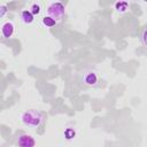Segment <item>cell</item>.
<instances>
[{
  "label": "cell",
  "instance_id": "cell-1",
  "mask_svg": "<svg viewBox=\"0 0 147 147\" xmlns=\"http://www.w3.org/2000/svg\"><path fill=\"white\" fill-rule=\"evenodd\" d=\"M21 119L25 126L31 127V129H37L41 125V123L44 121V115L38 110L31 109V110L23 113Z\"/></svg>",
  "mask_w": 147,
  "mask_h": 147
},
{
  "label": "cell",
  "instance_id": "cell-2",
  "mask_svg": "<svg viewBox=\"0 0 147 147\" xmlns=\"http://www.w3.org/2000/svg\"><path fill=\"white\" fill-rule=\"evenodd\" d=\"M47 13H48V16H51L52 18H54L57 22L63 17V15L65 13V8H64L63 3L56 1V2L49 3V6L47 8Z\"/></svg>",
  "mask_w": 147,
  "mask_h": 147
},
{
  "label": "cell",
  "instance_id": "cell-3",
  "mask_svg": "<svg viewBox=\"0 0 147 147\" xmlns=\"http://www.w3.org/2000/svg\"><path fill=\"white\" fill-rule=\"evenodd\" d=\"M16 145H17V147H34L36 140L32 136H30L28 133H22L17 137Z\"/></svg>",
  "mask_w": 147,
  "mask_h": 147
},
{
  "label": "cell",
  "instance_id": "cell-4",
  "mask_svg": "<svg viewBox=\"0 0 147 147\" xmlns=\"http://www.w3.org/2000/svg\"><path fill=\"white\" fill-rule=\"evenodd\" d=\"M14 31H15V25L11 22H9V21L5 22L2 24V26H1V34L6 39L7 38H10L14 34Z\"/></svg>",
  "mask_w": 147,
  "mask_h": 147
},
{
  "label": "cell",
  "instance_id": "cell-5",
  "mask_svg": "<svg viewBox=\"0 0 147 147\" xmlns=\"http://www.w3.org/2000/svg\"><path fill=\"white\" fill-rule=\"evenodd\" d=\"M98 80H99L98 75L94 71H88V72H85L84 74L83 82H84L85 85H87V86H94V85H96Z\"/></svg>",
  "mask_w": 147,
  "mask_h": 147
},
{
  "label": "cell",
  "instance_id": "cell-6",
  "mask_svg": "<svg viewBox=\"0 0 147 147\" xmlns=\"http://www.w3.org/2000/svg\"><path fill=\"white\" fill-rule=\"evenodd\" d=\"M20 18L24 24H31L34 21V15L29 10V9H24L20 13Z\"/></svg>",
  "mask_w": 147,
  "mask_h": 147
},
{
  "label": "cell",
  "instance_id": "cell-7",
  "mask_svg": "<svg viewBox=\"0 0 147 147\" xmlns=\"http://www.w3.org/2000/svg\"><path fill=\"white\" fill-rule=\"evenodd\" d=\"M41 22H42V24L46 26V28H53L57 22L54 20V18H52L51 16H44L42 17V20H41Z\"/></svg>",
  "mask_w": 147,
  "mask_h": 147
},
{
  "label": "cell",
  "instance_id": "cell-8",
  "mask_svg": "<svg viewBox=\"0 0 147 147\" xmlns=\"http://www.w3.org/2000/svg\"><path fill=\"white\" fill-rule=\"evenodd\" d=\"M127 7H129L127 2H124V1L116 2V5H115L116 10H117V11H119V13H125V11L127 10Z\"/></svg>",
  "mask_w": 147,
  "mask_h": 147
},
{
  "label": "cell",
  "instance_id": "cell-9",
  "mask_svg": "<svg viewBox=\"0 0 147 147\" xmlns=\"http://www.w3.org/2000/svg\"><path fill=\"white\" fill-rule=\"evenodd\" d=\"M29 10H30L33 15H38V14H40V11H41V6H40L39 2H33V3H31Z\"/></svg>",
  "mask_w": 147,
  "mask_h": 147
},
{
  "label": "cell",
  "instance_id": "cell-10",
  "mask_svg": "<svg viewBox=\"0 0 147 147\" xmlns=\"http://www.w3.org/2000/svg\"><path fill=\"white\" fill-rule=\"evenodd\" d=\"M140 40H141L142 45L147 47V28L144 29V31L141 32V34H140Z\"/></svg>",
  "mask_w": 147,
  "mask_h": 147
},
{
  "label": "cell",
  "instance_id": "cell-11",
  "mask_svg": "<svg viewBox=\"0 0 147 147\" xmlns=\"http://www.w3.org/2000/svg\"><path fill=\"white\" fill-rule=\"evenodd\" d=\"M0 8H1V17H2V16L5 15V13H6V6H3V5H2Z\"/></svg>",
  "mask_w": 147,
  "mask_h": 147
}]
</instances>
